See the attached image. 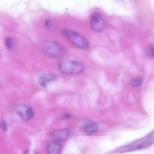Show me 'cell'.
Wrapping results in <instances>:
<instances>
[{
	"mask_svg": "<svg viewBox=\"0 0 154 154\" xmlns=\"http://www.w3.org/2000/svg\"><path fill=\"white\" fill-rule=\"evenodd\" d=\"M154 143V131L149 135L141 139L136 140L131 144L121 147L117 149V151L120 153L130 152L146 148Z\"/></svg>",
	"mask_w": 154,
	"mask_h": 154,
	"instance_id": "1",
	"label": "cell"
},
{
	"mask_svg": "<svg viewBox=\"0 0 154 154\" xmlns=\"http://www.w3.org/2000/svg\"><path fill=\"white\" fill-rule=\"evenodd\" d=\"M58 67L62 72L69 75L80 74L85 69L82 62L72 60H62L58 64Z\"/></svg>",
	"mask_w": 154,
	"mask_h": 154,
	"instance_id": "2",
	"label": "cell"
},
{
	"mask_svg": "<svg viewBox=\"0 0 154 154\" xmlns=\"http://www.w3.org/2000/svg\"><path fill=\"white\" fill-rule=\"evenodd\" d=\"M42 52L49 57L57 58L63 56L65 48L59 43L55 41L46 40L41 44Z\"/></svg>",
	"mask_w": 154,
	"mask_h": 154,
	"instance_id": "3",
	"label": "cell"
},
{
	"mask_svg": "<svg viewBox=\"0 0 154 154\" xmlns=\"http://www.w3.org/2000/svg\"><path fill=\"white\" fill-rule=\"evenodd\" d=\"M63 34L68 41L76 47L82 49H86L89 48L88 40L77 32L70 29H64Z\"/></svg>",
	"mask_w": 154,
	"mask_h": 154,
	"instance_id": "4",
	"label": "cell"
},
{
	"mask_svg": "<svg viewBox=\"0 0 154 154\" xmlns=\"http://www.w3.org/2000/svg\"><path fill=\"white\" fill-rule=\"evenodd\" d=\"M91 26L94 30L100 32L105 29L106 22L100 14L95 13L91 17Z\"/></svg>",
	"mask_w": 154,
	"mask_h": 154,
	"instance_id": "5",
	"label": "cell"
},
{
	"mask_svg": "<svg viewBox=\"0 0 154 154\" xmlns=\"http://www.w3.org/2000/svg\"><path fill=\"white\" fill-rule=\"evenodd\" d=\"M16 111L18 115L24 121L29 120L34 116L33 110L27 105H18L16 108Z\"/></svg>",
	"mask_w": 154,
	"mask_h": 154,
	"instance_id": "6",
	"label": "cell"
},
{
	"mask_svg": "<svg viewBox=\"0 0 154 154\" xmlns=\"http://www.w3.org/2000/svg\"><path fill=\"white\" fill-rule=\"evenodd\" d=\"M56 75L52 74L45 73L41 75L38 79V83L42 87H45L50 82L56 80Z\"/></svg>",
	"mask_w": 154,
	"mask_h": 154,
	"instance_id": "7",
	"label": "cell"
},
{
	"mask_svg": "<svg viewBox=\"0 0 154 154\" xmlns=\"http://www.w3.org/2000/svg\"><path fill=\"white\" fill-rule=\"evenodd\" d=\"M71 135L69 129L59 130L55 131L52 134V137L57 141H64L68 139Z\"/></svg>",
	"mask_w": 154,
	"mask_h": 154,
	"instance_id": "8",
	"label": "cell"
},
{
	"mask_svg": "<svg viewBox=\"0 0 154 154\" xmlns=\"http://www.w3.org/2000/svg\"><path fill=\"white\" fill-rule=\"evenodd\" d=\"M47 151L48 154H60L62 151V146L57 141H53L48 145Z\"/></svg>",
	"mask_w": 154,
	"mask_h": 154,
	"instance_id": "9",
	"label": "cell"
},
{
	"mask_svg": "<svg viewBox=\"0 0 154 154\" xmlns=\"http://www.w3.org/2000/svg\"><path fill=\"white\" fill-rule=\"evenodd\" d=\"M99 126L96 122L92 121L87 122L84 127L85 131L88 134L95 133L98 130Z\"/></svg>",
	"mask_w": 154,
	"mask_h": 154,
	"instance_id": "10",
	"label": "cell"
},
{
	"mask_svg": "<svg viewBox=\"0 0 154 154\" xmlns=\"http://www.w3.org/2000/svg\"><path fill=\"white\" fill-rule=\"evenodd\" d=\"M142 81H143V79L141 77H140V76H137V77H135L131 80V85L132 86H135V87L139 86V85L141 84Z\"/></svg>",
	"mask_w": 154,
	"mask_h": 154,
	"instance_id": "11",
	"label": "cell"
},
{
	"mask_svg": "<svg viewBox=\"0 0 154 154\" xmlns=\"http://www.w3.org/2000/svg\"><path fill=\"white\" fill-rule=\"evenodd\" d=\"M5 44L7 48L9 50H11L13 46V40L10 37H7L5 40Z\"/></svg>",
	"mask_w": 154,
	"mask_h": 154,
	"instance_id": "12",
	"label": "cell"
},
{
	"mask_svg": "<svg viewBox=\"0 0 154 154\" xmlns=\"http://www.w3.org/2000/svg\"><path fill=\"white\" fill-rule=\"evenodd\" d=\"M45 26L46 28L48 29H53L54 27V23H53V21L50 20H47L45 21Z\"/></svg>",
	"mask_w": 154,
	"mask_h": 154,
	"instance_id": "13",
	"label": "cell"
},
{
	"mask_svg": "<svg viewBox=\"0 0 154 154\" xmlns=\"http://www.w3.org/2000/svg\"><path fill=\"white\" fill-rule=\"evenodd\" d=\"M147 54L150 57H154V48H149L147 50Z\"/></svg>",
	"mask_w": 154,
	"mask_h": 154,
	"instance_id": "14",
	"label": "cell"
},
{
	"mask_svg": "<svg viewBox=\"0 0 154 154\" xmlns=\"http://www.w3.org/2000/svg\"><path fill=\"white\" fill-rule=\"evenodd\" d=\"M1 126L2 129L3 131H6L7 130L8 127H7V124H6L5 122H1Z\"/></svg>",
	"mask_w": 154,
	"mask_h": 154,
	"instance_id": "15",
	"label": "cell"
},
{
	"mask_svg": "<svg viewBox=\"0 0 154 154\" xmlns=\"http://www.w3.org/2000/svg\"><path fill=\"white\" fill-rule=\"evenodd\" d=\"M71 117V115L69 113H64L63 116H62V119H68Z\"/></svg>",
	"mask_w": 154,
	"mask_h": 154,
	"instance_id": "16",
	"label": "cell"
},
{
	"mask_svg": "<svg viewBox=\"0 0 154 154\" xmlns=\"http://www.w3.org/2000/svg\"><path fill=\"white\" fill-rule=\"evenodd\" d=\"M35 154H38V153H35Z\"/></svg>",
	"mask_w": 154,
	"mask_h": 154,
	"instance_id": "17",
	"label": "cell"
}]
</instances>
